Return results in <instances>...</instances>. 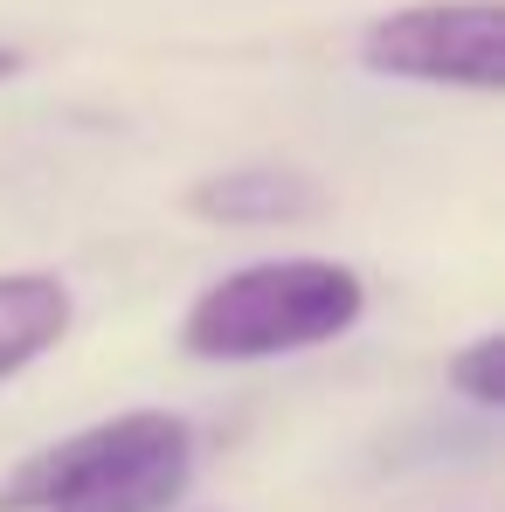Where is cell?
I'll return each mask as SVG.
<instances>
[{"label":"cell","mask_w":505,"mask_h":512,"mask_svg":"<svg viewBox=\"0 0 505 512\" xmlns=\"http://www.w3.org/2000/svg\"><path fill=\"white\" fill-rule=\"evenodd\" d=\"M450 388L478 409H499L505 402V340L499 333H478L464 353H450Z\"/></svg>","instance_id":"8992f818"},{"label":"cell","mask_w":505,"mask_h":512,"mask_svg":"<svg viewBox=\"0 0 505 512\" xmlns=\"http://www.w3.org/2000/svg\"><path fill=\"white\" fill-rule=\"evenodd\" d=\"M194 478V429L167 409L90 423L0 478V512H167Z\"/></svg>","instance_id":"6da1fadb"},{"label":"cell","mask_w":505,"mask_h":512,"mask_svg":"<svg viewBox=\"0 0 505 512\" xmlns=\"http://www.w3.org/2000/svg\"><path fill=\"white\" fill-rule=\"evenodd\" d=\"M187 208L201 222H222V229H270V222H305L326 208L319 180L291 167H229L208 173L187 187Z\"/></svg>","instance_id":"277c9868"},{"label":"cell","mask_w":505,"mask_h":512,"mask_svg":"<svg viewBox=\"0 0 505 512\" xmlns=\"http://www.w3.org/2000/svg\"><path fill=\"white\" fill-rule=\"evenodd\" d=\"M77 319V298L56 270H7L0 277V381L35 367L49 346H63Z\"/></svg>","instance_id":"5b68a950"},{"label":"cell","mask_w":505,"mask_h":512,"mask_svg":"<svg viewBox=\"0 0 505 512\" xmlns=\"http://www.w3.org/2000/svg\"><path fill=\"white\" fill-rule=\"evenodd\" d=\"M360 63L374 77H409L443 90L505 84V14L499 0H422L360 35Z\"/></svg>","instance_id":"3957f363"},{"label":"cell","mask_w":505,"mask_h":512,"mask_svg":"<svg viewBox=\"0 0 505 512\" xmlns=\"http://www.w3.org/2000/svg\"><path fill=\"white\" fill-rule=\"evenodd\" d=\"M360 312H367V291L346 263L277 256V263H250V270L215 277L187 305L180 346L194 360H277V353L339 340Z\"/></svg>","instance_id":"7a4b0ae2"},{"label":"cell","mask_w":505,"mask_h":512,"mask_svg":"<svg viewBox=\"0 0 505 512\" xmlns=\"http://www.w3.org/2000/svg\"><path fill=\"white\" fill-rule=\"evenodd\" d=\"M7 77H21V56H14V49H0V84H7Z\"/></svg>","instance_id":"52a82bcc"}]
</instances>
